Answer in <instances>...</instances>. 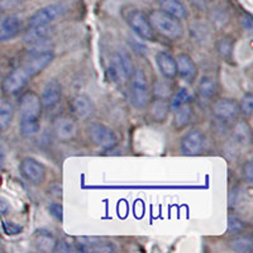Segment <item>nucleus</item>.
I'll return each mask as SVG.
<instances>
[{"label": "nucleus", "instance_id": "15", "mask_svg": "<svg viewBox=\"0 0 253 253\" xmlns=\"http://www.w3.org/2000/svg\"><path fill=\"white\" fill-rule=\"evenodd\" d=\"M176 69H177V75H180V78L184 79L187 83H193L198 76V66L195 61L186 53H180L177 56Z\"/></svg>", "mask_w": 253, "mask_h": 253}, {"label": "nucleus", "instance_id": "21", "mask_svg": "<svg viewBox=\"0 0 253 253\" xmlns=\"http://www.w3.org/2000/svg\"><path fill=\"white\" fill-rule=\"evenodd\" d=\"M49 33H51V27L49 26H31L23 36L24 43L29 44V46H35L42 41H46Z\"/></svg>", "mask_w": 253, "mask_h": 253}, {"label": "nucleus", "instance_id": "5", "mask_svg": "<svg viewBox=\"0 0 253 253\" xmlns=\"http://www.w3.org/2000/svg\"><path fill=\"white\" fill-rule=\"evenodd\" d=\"M134 71L133 61L130 55L126 51L119 49L112 56L110 60L108 74L110 76V80L117 84H124L129 80Z\"/></svg>", "mask_w": 253, "mask_h": 253}, {"label": "nucleus", "instance_id": "20", "mask_svg": "<svg viewBox=\"0 0 253 253\" xmlns=\"http://www.w3.org/2000/svg\"><path fill=\"white\" fill-rule=\"evenodd\" d=\"M158 5L161 10L173 15L180 20L186 19L189 15L186 5L182 3V0H158Z\"/></svg>", "mask_w": 253, "mask_h": 253}, {"label": "nucleus", "instance_id": "36", "mask_svg": "<svg viewBox=\"0 0 253 253\" xmlns=\"http://www.w3.org/2000/svg\"><path fill=\"white\" fill-rule=\"evenodd\" d=\"M213 22L216 24V26H219V27L225 26V24L228 23L227 13L223 12V10H216V12H214Z\"/></svg>", "mask_w": 253, "mask_h": 253}, {"label": "nucleus", "instance_id": "35", "mask_svg": "<svg viewBox=\"0 0 253 253\" xmlns=\"http://www.w3.org/2000/svg\"><path fill=\"white\" fill-rule=\"evenodd\" d=\"M63 209L62 205H60L58 203H53V204L49 205V214H51L56 220L62 221V215H63Z\"/></svg>", "mask_w": 253, "mask_h": 253}, {"label": "nucleus", "instance_id": "28", "mask_svg": "<svg viewBox=\"0 0 253 253\" xmlns=\"http://www.w3.org/2000/svg\"><path fill=\"white\" fill-rule=\"evenodd\" d=\"M229 247L237 253H251L253 251V241L250 236L234 237L229 242Z\"/></svg>", "mask_w": 253, "mask_h": 253}, {"label": "nucleus", "instance_id": "39", "mask_svg": "<svg viewBox=\"0 0 253 253\" xmlns=\"http://www.w3.org/2000/svg\"><path fill=\"white\" fill-rule=\"evenodd\" d=\"M9 210H10V205H9V203L6 202V199L0 198V216L8 214Z\"/></svg>", "mask_w": 253, "mask_h": 253}, {"label": "nucleus", "instance_id": "12", "mask_svg": "<svg viewBox=\"0 0 253 253\" xmlns=\"http://www.w3.org/2000/svg\"><path fill=\"white\" fill-rule=\"evenodd\" d=\"M211 112L219 122L228 123L234 121L239 114L238 103L233 99H220L213 104Z\"/></svg>", "mask_w": 253, "mask_h": 253}, {"label": "nucleus", "instance_id": "22", "mask_svg": "<svg viewBox=\"0 0 253 253\" xmlns=\"http://www.w3.org/2000/svg\"><path fill=\"white\" fill-rule=\"evenodd\" d=\"M172 112L173 126L177 130L185 129L191 123V118H193V107H191V104H185V105H181V107L173 109Z\"/></svg>", "mask_w": 253, "mask_h": 253}, {"label": "nucleus", "instance_id": "38", "mask_svg": "<svg viewBox=\"0 0 253 253\" xmlns=\"http://www.w3.org/2000/svg\"><path fill=\"white\" fill-rule=\"evenodd\" d=\"M71 251H76V248H72L71 246H69V243L63 241H57L53 248V252H71Z\"/></svg>", "mask_w": 253, "mask_h": 253}, {"label": "nucleus", "instance_id": "3", "mask_svg": "<svg viewBox=\"0 0 253 253\" xmlns=\"http://www.w3.org/2000/svg\"><path fill=\"white\" fill-rule=\"evenodd\" d=\"M148 17H150L153 29L164 37L171 41H177L184 36V26L181 20L173 15L158 9V10H153Z\"/></svg>", "mask_w": 253, "mask_h": 253}, {"label": "nucleus", "instance_id": "25", "mask_svg": "<svg viewBox=\"0 0 253 253\" xmlns=\"http://www.w3.org/2000/svg\"><path fill=\"white\" fill-rule=\"evenodd\" d=\"M196 92H198L199 98L204 101H210L215 96L216 94V83L213 78L210 76H204L200 79L196 87Z\"/></svg>", "mask_w": 253, "mask_h": 253}, {"label": "nucleus", "instance_id": "40", "mask_svg": "<svg viewBox=\"0 0 253 253\" xmlns=\"http://www.w3.org/2000/svg\"><path fill=\"white\" fill-rule=\"evenodd\" d=\"M4 161H5V156H4V153L0 151V167L3 166Z\"/></svg>", "mask_w": 253, "mask_h": 253}, {"label": "nucleus", "instance_id": "24", "mask_svg": "<svg viewBox=\"0 0 253 253\" xmlns=\"http://www.w3.org/2000/svg\"><path fill=\"white\" fill-rule=\"evenodd\" d=\"M56 242H57L56 237L51 232H48V230L41 229L36 232L35 245L38 251H42V252H53Z\"/></svg>", "mask_w": 253, "mask_h": 253}, {"label": "nucleus", "instance_id": "19", "mask_svg": "<svg viewBox=\"0 0 253 253\" xmlns=\"http://www.w3.org/2000/svg\"><path fill=\"white\" fill-rule=\"evenodd\" d=\"M76 250L83 252H114L115 247L110 242H103L96 238H79Z\"/></svg>", "mask_w": 253, "mask_h": 253}, {"label": "nucleus", "instance_id": "23", "mask_svg": "<svg viewBox=\"0 0 253 253\" xmlns=\"http://www.w3.org/2000/svg\"><path fill=\"white\" fill-rule=\"evenodd\" d=\"M234 143L239 146H250L252 142V129L246 121H239L233 126Z\"/></svg>", "mask_w": 253, "mask_h": 253}, {"label": "nucleus", "instance_id": "26", "mask_svg": "<svg viewBox=\"0 0 253 253\" xmlns=\"http://www.w3.org/2000/svg\"><path fill=\"white\" fill-rule=\"evenodd\" d=\"M216 52H218L219 57L223 60L229 61L233 56V49H234V38L230 36H223L216 41L215 44Z\"/></svg>", "mask_w": 253, "mask_h": 253}, {"label": "nucleus", "instance_id": "34", "mask_svg": "<svg viewBox=\"0 0 253 253\" xmlns=\"http://www.w3.org/2000/svg\"><path fill=\"white\" fill-rule=\"evenodd\" d=\"M242 176L245 178V181L248 185H252L253 182V165L252 161H247L243 166V170H242Z\"/></svg>", "mask_w": 253, "mask_h": 253}, {"label": "nucleus", "instance_id": "32", "mask_svg": "<svg viewBox=\"0 0 253 253\" xmlns=\"http://www.w3.org/2000/svg\"><path fill=\"white\" fill-rule=\"evenodd\" d=\"M245 228H246V224H245V221L242 220V219L237 218V216H233V215H230L229 218H228V233L229 234H234V236L241 234Z\"/></svg>", "mask_w": 253, "mask_h": 253}, {"label": "nucleus", "instance_id": "6", "mask_svg": "<svg viewBox=\"0 0 253 253\" xmlns=\"http://www.w3.org/2000/svg\"><path fill=\"white\" fill-rule=\"evenodd\" d=\"M86 134L90 141L101 150H112L118 143V137L114 130L103 123H90L86 128Z\"/></svg>", "mask_w": 253, "mask_h": 253}, {"label": "nucleus", "instance_id": "37", "mask_svg": "<svg viewBox=\"0 0 253 253\" xmlns=\"http://www.w3.org/2000/svg\"><path fill=\"white\" fill-rule=\"evenodd\" d=\"M241 24L242 27L248 32V33H252V29H253L252 15L248 14V13H245V14L241 17Z\"/></svg>", "mask_w": 253, "mask_h": 253}, {"label": "nucleus", "instance_id": "1", "mask_svg": "<svg viewBox=\"0 0 253 253\" xmlns=\"http://www.w3.org/2000/svg\"><path fill=\"white\" fill-rule=\"evenodd\" d=\"M48 65V61L44 56L36 55L32 56L23 66L18 67L12 71L4 79L3 91L6 95H14L26 86L31 79L37 76L38 74L43 71Z\"/></svg>", "mask_w": 253, "mask_h": 253}, {"label": "nucleus", "instance_id": "29", "mask_svg": "<svg viewBox=\"0 0 253 253\" xmlns=\"http://www.w3.org/2000/svg\"><path fill=\"white\" fill-rule=\"evenodd\" d=\"M152 95L158 99H169L172 95V87L167 81L156 80L152 85Z\"/></svg>", "mask_w": 253, "mask_h": 253}, {"label": "nucleus", "instance_id": "4", "mask_svg": "<svg viewBox=\"0 0 253 253\" xmlns=\"http://www.w3.org/2000/svg\"><path fill=\"white\" fill-rule=\"evenodd\" d=\"M128 81H129L130 101L133 107L137 109H146L152 99V92L146 72L141 67H134V71Z\"/></svg>", "mask_w": 253, "mask_h": 253}, {"label": "nucleus", "instance_id": "27", "mask_svg": "<svg viewBox=\"0 0 253 253\" xmlns=\"http://www.w3.org/2000/svg\"><path fill=\"white\" fill-rule=\"evenodd\" d=\"M14 117V107L9 100L0 101V130H6Z\"/></svg>", "mask_w": 253, "mask_h": 253}, {"label": "nucleus", "instance_id": "2", "mask_svg": "<svg viewBox=\"0 0 253 253\" xmlns=\"http://www.w3.org/2000/svg\"><path fill=\"white\" fill-rule=\"evenodd\" d=\"M42 104L36 92L27 91L19 101L20 133L26 138H32L40 132V118L42 114Z\"/></svg>", "mask_w": 253, "mask_h": 253}, {"label": "nucleus", "instance_id": "9", "mask_svg": "<svg viewBox=\"0 0 253 253\" xmlns=\"http://www.w3.org/2000/svg\"><path fill=\"white\" fill-rule=\"evenodd\" d=\"M66 8L62 3H52L49 5L38 9L35 14L29 17L28 26H49L58 17L65 13Z\"/></svg>", "mask_w": 253, "mask_h": 253}, {"label": "nucleus", "instance_id": "13", "mask_svg": "<svg viewBox=\"0 0 253 253\" xmlns=\"http://www.w3.org/2000/svg\"><path fill=\"white\" fill-rule=\"evenodd\" d=\"M41 104L46 110L55 109L62 99V86L57 80H49L41 92Z\"/></svg>", "mask_w": 253, "mask_h": 253}, {"label": "nucleus", "instance_id": "41", "mask_svg": "<svg viewBox=\"0 0 253 253\" xmlns=\"http://www.w3.org/2000/svg\"><path fill=\"white\" fill-rule=\"evenodd\" d=\"M0 15H1V6H0Z\"/></svg>", "mask_w": 253, "mask_h": 253}, {"label": "nucleus", "instance_id": "8", "mask_svg": "<svg viewBox=\"0 0 253 253\" xmlns=\"http://www.w3.org/2000/svg\"><path fill=\"white\" fill-rule=\"evenodd\" d=\"M52 130L58 141L69 142L78 135L79 126L75 119L70 115H58L53 119Z\"/></svg>", "mask_w": 253, "mask_h": 253}, {"label": "nucleus", "instance_id": "14", "mask_svg": "<svg viewBox=\"0 0 253 253\" xmlns=\"http://www.w3.org/2000/svg\"><path fill=\"white\" fill-rule=\"evenodd\" d=\"M70 108H71L72 114L81 121H86V119L91 118L95 113L94 101L91 100L90 96L85 94L76 95L75 98L71 100Z\"/></svg>", "mask_w": 253, "mask_h": 253}, {"label": "nucleus", "instance_id": "17", "mask_svg": "<svg viewBox=\"0 0 253 253\" xmlns=\"http://www.w3.org/2000/svg\"><path fill=\"white\" fill-rule=\"evenodd\" d=\"M156 63L161 75L167 80H173L177 76V69H176V58L169 52L161 51L156 55Z\"/></svg>", "mask_w": 253, "mask_h": 253}, {"label": "nucleus", "instance_id": "11", "mask_svg": "<svg viewBox=\"0 0 253 253\" xmlns=\"http://www.w3.org/2000/svg\"><path fill=\"white\" fill-rule=\"evenodd\" d=\"M205 135L202 130L191 129L181 138L180 148L182 155L185 156H198L204 151Z\"/></svg>", "mask_w": 253, "mask_h": 253}, {"label": "nucleus", "instance_id": "10", "mask_svg": "<svg viewBox=\"0 0 253 253\" xmlns=\"http://www.w3.org/2000/svg\"><path fill=\"white\" fill-rule=\"evenodd\" d=\"M20 175L32 185H41L46 178V169L36 158L26 157L22 160L19 166Z\"/></svg>", "mask_w": 253, "mask_h": 253}, {"label": "nucleus", "instance_id": "18", "mask_svg": "<svg viewBox=\"0 0 253 253\" xmlns=\"http://www.w3.org/2000/svg\"><path fill=\"white\" fill-rule=\"evenodd\" d=\"M22 29V20L17 15H8L0 20V43L12 40Z\"/></svg>", "mask_w": 253, "mask_h": 253}, {"label": "nucleus", "instance_id": "33", "mask_svg": "<svg viewBox=\"0 0 253 253\" xmlns=\"http://www.w3.org/2000/svg\"><path fill=\"white\" fill-rule=\"evenodd\" d=\"M3 228L4 232L8 236H15V234H19L22 232V225L17 224L14 221H4Z\"/></svg>", "mask_w": 253, "mask_h": 253}, {"label": "nucleus", "instance_id": "16", "mask_svg": "<svg viewBox=\"0 0 253 253\" xmlns=\"http://www.w3.org/2000/svg\"><path fill=\"white\" fill-rule=\"evenodd\" d=\"M147 108H148V117L155 123H165L171 112L169 99L155 98L153 100L151 99Z\"/></svg>", "mask_w": 253, "mask_h": 253}, {"label": "nucleus", "instance_id": "7", "mask_svg": "<svg viewBox=\"0 0 253 253\" xmlns=\"http://www.w3.org/2000/svg\"><path fill=\"white\" fill-rule=\"evenodd\" d=\"M126 20L128 26L130 27V29L139 38H143V40L147 41H151L155 38V29L151 24L150 17L143 10L130 9L126 13Z\"/></svg>", "mask_w": 253, "mask_h": 253}, {"label": "nucleus", "instance_id": "30", "mask_svg": "<svg viewBox=\"0 0 253 253\" xmlns=\"http://www.w3.org/2000/svg\"><path fill=\"white\" fill-rule=\"evenodd\" d=\"M170 101V108H171V112L176 108L181 107V105H185V104H191L193 101V96L189 92V90L186 89H180L178 91H176L173 94L172 99Z\"/></svg>", "mask_w": 253, "mask_h": 253}, {"label": "nucleus", "instance_id": "31", "mask_svg": "<svg viewBox=\"0 0 253 253\" xmlns=\"http://www.w3.org/2000/svg\"><path fill=\"white\" fill-rule=\"evenodd\" d=\"M239 113H242L246 117H251L253 112V95L252 92H246L243 98L241 99V103L238 104Z\"/></svg>", "mask_w": 253, "mask_h": 253}]
</instances>
